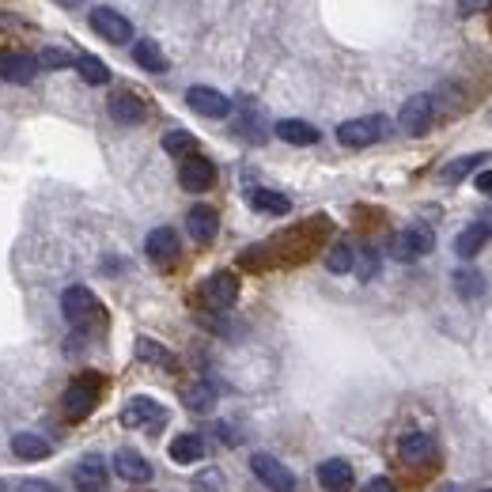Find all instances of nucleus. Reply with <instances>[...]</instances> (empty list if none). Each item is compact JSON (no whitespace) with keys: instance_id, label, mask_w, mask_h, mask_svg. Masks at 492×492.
Here are the masks:
<instances>
[{"instance_id":"1","label":"nucleus","mask_w":492,"mask_h":492,"mask_svg":"<svg viewBox=\"0 0 492 492\" xmlns=\"http://www.w3.org/2000/svg\"><path fill=\"white\" fill-rule=\"evenodd\" d=\"M61 311H65V319L76 329H91V326H103L106 322L103 304L95 299L91 288H84V284H72V288H65V296H61Z\"/></svg>"},{"instance_id":"2","label":"nucleus","mask_w":492,"mask_h":492,"mask_svg":"<svg viewBox=\"0 0 492 492\" xmlns=\"http://www.w3.org/2000/svg\"><path fill=\"white\" fill-rule=\"evenodd\" d=\"M99 398H103V375L99 371H84V375L72 379L65 394H61V405H65V413L72 421H84L88 413H95Z\"/></svg>"},{"instance_id":"3","label":"nucleus","mask_w":492,"mask_h":492,"mask_svg":"<svg viewBox=\"0 0 492 492\" xmlns=\"http://www.w3.org/2000/svg\"><path fill=\"white\" fill-rule=\"evenodd\" d=\"M390 133V121L383 114H368V118H353L338 125V140L345 148H371Z\"/></svg>"},{"instance_id":"4","label":"nucleus","mask_w":492,"mask_h":492,"mask_svg":"<svg viewBox=\"0 0 492 492\" xmlns=\"http://www.w3.org/2000/svg\"><path fill=\"white\" fill-rule=\"evenodd\" d=\"M432 246H436L432 228H428V224H409L405 231L394 235L390 254L398 262H417V258H424V254H432Z\"/></svg>"},{"instance_id":"5","label":"nucleus","mask_w":492,"mask_h":492,"mask_svg":"<svg viewBox=\"0 0 492 492\" xmlns=\"http://www.w3.org/2000/svg\"><path fill=\"white\" fill-rule=\"evenodd\" d=\"M432 118H436L432 95H413V99H405L402 110H398V125L409 137H421V133L432 129Z\"/></svg>"},{"instance_id":"6","label":"nucleus","mask_w":492,"mask_h":492,"mask_svg":"<svg viewBox=\"0 0 492 492\" xmlns=\"http://www.w3.org/2000/svg\"><path fill=\"white\" fill-rule=\"evenodd\" d=\"M201 299H204V307H213V311L235 307V299H239V277L228 273V269H220V273H213L201 284Z\"/></svg>"},{"instance_id":"7","label":"nucleus","mask_w":492,"mask_h":492,"mask_svg":"<svg viewBox=\"0 0 492 492\" xmlns=\"http://www.w3.org/2000/svg\"><path fill=\"white\" fill-rule=\"evenodd\" d=\"M121 421L129 424V428H140V432H152L155 436L167 424V409L155 398H133V402H125Z\"/></svg>"},{"instance_id":"8","label":"nucleus","mask_w":492,"mask_h":492,"mask_svg":"<svg viewBox=\"0 0 492 492\" xmlns=\"http://www.w3.org/2000/svg\"><path fill=\"white\" fill-rule=\"evenodd\" d=\"M250 470L258 473V481L265 488H273V492H296V478H292V470L280 463V458L273 454H254L250 458Z\"/></svg>"},{"instance_id":"9","label":"nucleus","mask_w":492,"mask_h":492,"mask_svg":"<svg viewBox=\"0 0 492 492\" xmlns=\"http://www.w3.org/2000/svg\"><path fill=\"white\" fill-rule=\"evenodd\" d=\"M91 30H95L99 38L114 42V46L133 42V23L125 20L121 12H114V8H95V12H91Z\"/></svg>"},{"instance_id":"10","label":"nucleus","mask_w":492,"mask_h":492,"mask_svg":"<svg viewBox=\"0 0 492 492\" xmlns=\"http://www.w3.org/2000/svg\"><path fill=\"white\" fill-rule=\"evenodd\" d=\"M179 182H182L186 194H204V189L216 182L213 160H204V155H186L182 167H179Z\"/></svg>"},{"instance_id":"11","label":"nucleus","mask_w":492,"mask_h":492,"mask_svg":"<svg viewBox=\"0 0 492 492\" xmlns=\"http://www.w3.org/2000/svg\"><path fill=\"white\" fill-rule=\"evenodd\" d=\"M35 76H38V57H30L23 50H4V54H0V80L30 84Z\"/></svg>"},{"instance_id":"12","label":"nucleus","mask_w":492,"mask_h":492,"mask_svg":"<svg viewBox=\"0 0 492 492\" xmlns=\"http://www.w3.org/2000/svg\"><path fill=\"white\" fill-rule=\"evenodd\" d=\"M145 254H148V258H152L155 265H171V262L182 254L179 231H174V228H155V231H148V239H145Z\"/></svg>"},{"instance_id":"13","label":"nucleus","mask_w":492,"mask_h":492,"mask_svg":"<svg viewBox=\"0 0 492 492\" xmlns=\"http://www.w3.org/2000/svg\"><path fill=\"white\" fill-rule=\"evenodd\" d=\"M186 103H189V110H197L201 118H228L231 114L228 95H220L216 88H189Z\"/></svg>"},{"instance_id":"14","label":"nucleus","mask_w":492,"mask_h":492,"mask_svg":"<svg viewBox=\"0 0 492 492\" xmlns=\"http://www.w3.org/2000/svg\"><path fill=\"white\" fill-rule=\"evenodd\" d=\"M72 485H76V492H106V463L99 454H88L84 463H76Z\"/></svg>"},{"instance_id":"15","label":"nucleus","mask_w":492,"mask_h":492,"mask_svg":"<svg viewBox=\"0 0 492 492\" xmlns=\"http://www.w3.org/2000/svg\"><path fill=\"white\" fill-rule=\"evenodd\" d=\"M145 114H148V106L133 91H118L114 99H110V118H114L118 125H140Z\"/></svg>"},{"instance_id":"16","label":"nucleus","mask_w":492,"mask_h":492,"mask_svg":"<svg viewBox=\"0 0 492 492\" xmlns=\"http://www.w3.org/2000/svg\"><path fill=\"white\" fill-rule=\"evenodd\" d=\"M186 228H189V235H194V243H213L216 239V231H220V216H216V209H209V204H194L189 209V216H186Z\"/></svg>"},{"instance_id":"17","label":"nucleus","mask_w":492,"mask_h":492,"mask_svg":"<svg viewBox=\"0 0 492 492\" xmlns=\"http://www.w3.org/2000/svg\"><path fill=\"white\" fill-rule=\"evenodd\" d=\"M284 145H296V148H311V145H319L322 140V133L314 129L311 121H299V118H284V121H277V129H273Z\"/></svg>"},{"instance_id":"18","label":"nucleus","mask_w":492,"mask_h":492,"mask_svg":"<svg viewBox=\"0 0 492 492\" xmlns=\"http://www.w3.org/2000/svg\"><path fill=\"white\" fill-rule=\"evenodd\" d=\"M488 239H492V224L478 220V224H470V228L454 239V254H458L463 262H470V258H478V254L488 246Z\"/></svg>"},{"instance_id":"19","label":"nucleus","mask_w":492,"mask_h":492,"mask_svg":"<svg viewBox=\"0 0 492 492\" xmlns=\"http://www.w3.org/2000/svg\"><path fill=\"white\" fill-rule=\"evenodd\" d=\"M398 454H402V463H409V466H424V463H432V458H436V443H432V436H424V432H409L398 443Z\"/></svg>"},{"instance_id":"20","label":"nucleus","mask_w":492,"mask_h":492,"mask_svg":"<svg viewBox=\"0 0 492 492\" xmlns=\"http://www.w3.org/2000/svg\"><path fill=\"white\" fill-rule=\"evenodd\" d=\"M319 485L326 492H348L353 488V466H348L345 458H326L319 466Z\"/></svg>"},{"instance_id":"21","label":"nucleus","mask_w":492,"mask_h":492,"mask_svg":"<svg viewBox=\"0 0 492 492\" xmlns=\"http://www.w3.org/2000/svg\"><path fill=\"white\" fill-rule=\"evenodd\" d=\"M114 473L125 481H133V485H145L152 478V466H148V458H140L137 451H118L114 454Z\"/></svg>"},{"instance_id":"22","label":"nucleus","mask_w":492,"mask_h":492,"mask_svg":"<svg viewBox=\"0 0 492 492\" xmlns=\"http://www.w3.org/2000/svg\"><path fill=\"white\" fill-rule=\"evenodd\" d=\"M54 447H50V439H42L35 432H20L12 439V454L15 458H23V463H38V458H46Z\"/></svg>"},{"instance_id":"23","label":"nucleus","mask_w":492,"mask_h":492,"mask_svg":"<svg viewBox=\"0 0 492 492\" xmlns=\"http://www.w3.org/2000/svg\"><path fill=\"white\" fill-rule=\"evenodd\" d=\"M182 405L189 413H209L216 405V390L213 383H204V379H197V383H186L182 387Z\"/></svg>"},{"instance_id":"24","label":"nucleus","mask_w":492,"mask_h":492,"mask_svg":"<svg viewBox=\"0 0 492 492\" xmlns=\"http://www.w3.org/2000/svg\"><path fill=\"white\" fill-rule=\"evenodd\" d=\"M133 61L145 72H167V57H163V50H160V42H152V38H140L137 46H133Z\"/></svg>"},{"instance_id":"25","label":"nucleus","mask_w":492,"mask_h":492,"mask_svg":"<svg viewBox=\"0 0 492 492\" xmlns=\"http://www.w3.org/2000/svg\"><path fill=\"white\" fill-rule=\"evenodd\" d=\"M250 204L258 213H269V216H288L292 213V201L284 197V194H277V189H250Z\"/></svg>"},{"instance_id":"26","label":"nucleus","mask_w":492,"mask_h":492,"mask_svg":"<svg viewBox=\"0 0 492 492\" xmlns=\"http://www.w3.org/2000/svg\"><path fill=\"white\" fill-rule=\"evenodd\" d=\"M204 454V439L201 436H194V432H186V436H179L171 443V458L179 466H189V463H197V458Z\"/></svg>"},{"instance_id":"27","label":"nucleus","mask_w":492,"mask_h":492,"mask_svg":"<svg viewBox=\"0 0 492 492\" xmlns=\"http://www.w3.org/2000/svg\"><path fill=\"white\" fill-rule=\"evenodd\" d=\"M76 72H80L84 84H91V88H103L110 80V69L95 54H80V57H76Z\"/></svg>"},{"instance_id":"28","label":"nucleus","mask_w":492,"mask_h":492,"mask_svg":"<svg viewBox=\"0 0 492 492\" xmlns=\"http://www.w3.org/2000/svg\"><path fill=\"white\" fill-rule=\"evenodd\" d=\"M451 280H454V292L463 296V299H478V296L485 292V277L478 273V269H470V265H466V269H458V273H454Z\"/></svg>"},{"instance_id":"29","label":"nucleus","mask_w":492,"mask_h":492,"mask_svg":"<svg viewBox=\"0 0 492 492\" xmlns=\"http://www.w3.org/2000/svg\"><path fill=\"white\" fill-rule=\"evenodd\" d=\"M485 160H488V155H463V160H454V163H447V167H443V171H439V179L454 186V182H463V179H466V174H470L473 167H481Z\"/></svg>"},{"instance_id":"30","label":"nucleus","mask_w":492,"mask_h":492,"mask_svg":"<svg viewBox=\"0 0 492 492\" xmlns=\"http://www.w3.org/2000/svg\"><path fill=\"white\" fill-rule=\"evenodd\" d=\"M163 152H171V155H194L197 152V140H194V133H186V129H171V133H163Z\"/></svg>"},{"instance_id":"31","label":"nucleus","mask_w":492,"mask_h":492,"mask_svg":"<svg viewBox=\"0 0 492 492\" xmlns=\"http://www.w3.org/2000/svg\"><path fill=\"white\" fill-rule=\"evenodd\" d=\"M356 265V254L348 243H333V250L326 254V269L329 273H348V269Z\"/></svg>"},{"instance_id":"32","label":"nucleus","mask_w":492,"mask_h":492,"mask_svg":"<svg viewBox=\"0 0 492 492\" xmlns=\"http://www.w3.org/2000/svg\"><path fill=\"white\" fill-rule=\"evenodd\" d=\"M137 356L148 360V363H160V368H174V356L167 353L163 345H155V341H148V338L137 341Z\"/></svg>"},{"instance_id":"33","label":"nucleus","mask_w":492,"mask_h":492,"mask_svg":"<svg viewBox=\"0 0 492 492\" xmlns=\"http://www.w3.org/2000/svg\"><path fill=\"white\" fill-rule=\"evenodd\" d=\"M69 69V65H76V57L72 54H65V50H42V57H38V69Z\"/></svg>"},{"instance_id":"34","label":"nucleus","mask_w":492,"mask_h":492,"mask_svg":"<svg viewBox=\"0 0 492 492\" xmlns=\"http://www.w3.org/2000/svg\"><path fill=\"white\" fill-rule=\"evenodd\" d=\"M15 492H57V485L38 481V478H27V481H20V488H15Z\"/></svg>"},{"instance_id":"35","label":"nucleus","mask_w":492,"mask_h":492,"mask_svg":"<svg viewBox=\"0 0 492 492\" xmlns=\"http://www.w3.org/2000/svg\"><path fill=\"white\" fill-rule=\"evenodd\" d=\"M201 492H220V470H204V478H197Z\"/></svg>"},{"instance_id":"36","label":"nucleus","mask_w":492,"mask_h":492,"mask_svg":"<svg viewBox=\"0 0 492 492\" xmlns=\"http://www.w3.org/2000/svg\"><path fill=\"white\" fill-rule=\"evenodd\" d=\"M458 8H463V15H478L488 8V0H458Z\"/></svg>"},{"instance_id":"37","label":"nucleus","mask_w":492,"mask_h":492,"mask_svg":"<svg viewBox=\"0 0 492 492\" xmlns=\"http://www.w3.org/2000/svg\"><path fill=\"white\" fill-rule=\"evenodd\" d=\"M363 492H398V488H394L387 478H375V481H368V485H363Z\"/></svg>"},{"instance_id":"38","label":"nucleus","mask_w":492,"mask_h":492,"mask_svg":"<svg viewBox=\"0 0 492 492\" xmlns=\"http://www.w3.org/2000/svg\"><path fill=\"white\" fill-rule=\"evenodd\" d=\"M478 189H481V194H492V171H481V174H478Z\"/></svg>"},{"instance_id":"39","label":"nucleus","mask_w":492,"mask_h":492,"mask_svg":"<svg viewBox=\"0 0 492 492\" xmlns=\"http://www.w3.org/2000/svg\"><path fill=\"white\" fill-rule=\"evenodd\" d=\"M0 492H8V485H4V481H0Z\"/></svg>"},{"instance_id":"40","label":"nucleus","mask_w":492,"mask_h":492,"mask_svg":"<svg viewBox=\"0 0 492 492\" xmlns=\"http://www.w3.org/2000/svg\"><path fill=\"white\" fill-rule=\"evenodd\" d=\"M65 4H80V0H65Z\"/></svg>"},{"instance_id":"41","label":"nucleus","mask_w":492,"mask_h":492,"mask_svg":"<svg viewBox=\"0 0 492 492\" xmlns=\"http://www.w3.org/2000/svg\"><path fill=\"white\" fill-rule=\"evenodd\" d=\"M485 492H492V488H485Z\"/></svg>"}]
</instances>
